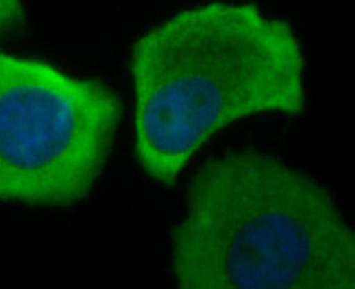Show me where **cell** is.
Listing matches in <instances>:
<instances>
[{"mask_svg":"<svg viewBox=\"0 0 355 289\" xmlns=\"http://www.w3.org/2000/svg\"><path fill=\"white\" fill-rule=\"evenodd\" d=\"M303 68L291 26L253 5L211 3L149 30L130 55L141 167L172 187L232 122L261 113L302 114Z\"/></svg>","mask_w":355,"mask_h":289,"instance_id":"1","label":"cell"},{"mask_svg":"<svg viewBox=\"0 0 355 289\" xmlns=\"http://www.w3.org/2000/svg\"><path fill=\"white\" fill-rule=\"evenodd\" d=\"M172 236L183 289H353L352 231L327 189L257 152L205 162Z\"/></svg>","mask_w":355,"mask_h":289,"instance_id":"2","label":"cell"},{"mask_svg":"<svg viewBox=\"0 0 355 289\" xmlns=\"http://www.w3.org/2000/svg\"><path fill=\"white\" fill-rule=\"evenodd\" d=\"M122 113L103 82L0 53V201L67 207L85 198Z\"/></svg>","mask_w":355,"mask_h":289,"instance_id":"3","label":"cell"},{"mask_svg":"<svg viewBox=\"0 0 355 289\" xmlns=\"http://www.w3.org/2000/svg\"><path fill=\"white\" fill-rule=\"evenodd\" d=\"M24 20L23 0H0V37L19 32Z\"/></svg>","mask_w":355,"mask_h":289,"instance_id":"4","label":"cell"}]
</instances>
